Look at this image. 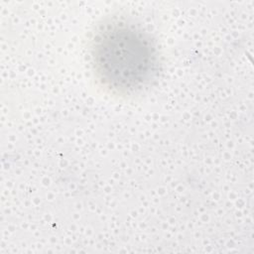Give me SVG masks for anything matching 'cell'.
I'll return each mask as SVG.
<instances>
[{
    "label": "cell",
    "instance_id": "cell-1",
    "mask_svg": "<svg viewBox=\"0 0 254 254\" xmlns=\"http://www.w3.org/2000/svg\"><path fill=\"white\" fill-rule=\"evenodd\" d=\"M97 78L113 92L128 94L145 87L158 67L156 47L143 30L126 21L103 25L92 40Z\"/></svg>",
    "mask_w": 254,
    "mask_h": 254
}]
</instances>
